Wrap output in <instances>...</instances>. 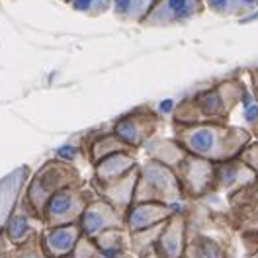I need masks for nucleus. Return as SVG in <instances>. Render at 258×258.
Returning a JSON list of instances; mask_svg holds the SVG:
<instances>
[{
    "instance_id": "obj_1",
    "label": "nucleus",
    "mask_w": 258,
    "mask_h": 258,
    "mask_svg": "<svg viewBox=\"0 0 258 258\" xmlns=\"http://www.w3.org/2000/svg\"><path fill=\"white\" fill-rule=\"evenodd\" d=\"M172 137L184 147L186 153L202 157L211 162H225L237 159L241 151L254 137L246 127L231 123H194V125H174Z\"/></svg>"
},
{
    "instance_id": "obj_2",
    "label": "nucleus",
    "mask_w": 258,
    "mask_h": 258,
    "mask_svg": "<svg viewBox=\"0 0 258 258\" xmlns=\"http://www.w3.org/2000/svg\"><path fill=\"white\" fill-rule=\"evenodd\" d=\"M246 96V86L239 75L221 79L206 90H198L192 96L184 98L172 108L174 125H194V123H229L233 110Z\"/></svg>"
},
{
    "instance_id": "obj_3",
    "label": "nucleus",
    "mask_w": 258,
    "mask_h": 258,
    "mask_svg": "<svg viewBox=\"0 0 258 258\" xmlns=\"http://www.w3.org/2000/svg\"><path fill=\"white\" fill-rule=\"evenodd\" d=\"M82 184H84V180H82L81 170L77 168V164L55 157V159L45 161L35 172H32L24 194H26L30 206L35 210V213L43 219L45 206L55 194L64 188L82 186Z\"/></svg>"
},
{
    "instance_id": "obj_4",
    "label": "nucleus",
    "mask_w": 258,
    "mask_h": 258,
    "mask_svg": "<svg viewBox=\"0 0 258 258\" xmlns=\"http://www.w3.org/2000/svg\"><path fill=\"white\" fill-rule=\"evenodd\" d=\"M143 202H157L168 206H178L184 202V194L174 168L153 159H147L143 164H139L133 204H143Z\"/></svg>"
},
{
    "instance_id": "obj_5",
    "label": "nucleus",
    "mask_w": 258,
    "mask_h": 258,
    "mask_svg": "<svg viewBox=\"0 0 258 258\" xmlns=\"http://www.w3.org/2000/svg\"><path fill=\"white\" fill-rule=\"evenodd\" d=\"M96 198L98 196L92 190V186H86V184L64 188V190L55 194L45 206L43 225H45V229H49V227H63L79 223L86 206Z\"/></svg>"
},
{
    "instance_id": "obj_6",
    "label": "nucleus",
    "mask_w": 258,
    "mask_h": 258,
    "mask_svg": "<svg viewBox=\"0 0 258 258\" xmlns=\"http://www.w3.org/2000/svg\"><path fill=\"white\" fill-rule=\"evenodd\" d=\"M161 113L149 106H139L131 112L123 113L113 121L112 131L133 151H139L155 139L157 131L161 127Z\"/></svg>"
},
{
    "instance_id": "obj_7",
    "label": "nucleus",
    "mask_w": 258,
    "mask_h": 258,
    "mask_svg": "<svg viewBox=\"0 0 258 258\" xmlns=\"http://www.w3.org/2000/svg\"><path fill=\"white\" fill-rule=\"evenodd\" d=\"M186 202H200L213 194L215 188V162L196 155H186L174 168Z\"/></svg>"
},
{
    "instance_id": "obj_8",
    "label": "nucleus",
    "mask_w": 258,
    "mask_h": 258,
    "mask_svg": "<svg viewBox=\"0 0 258 258\" xmlns=\"http://www.w3.org/2000/svg\"><path fill=\"white\" fill-rule=\"evenodd\" d=\"M206 10L204 0H157L139 26L143 28H172L190 22Z\"/></svg>"
},
{
    "instance_id": "obj_9",
    "label": "nucleus",
    "mask_w": 258,
    "mask_h": 258,
    "mask_svg": "<svg viewBox=\"0 0 258 258\" xmlns=\"http://www.w3.org/2000/svg\"><path fill=\"white\" fill-rule=\"evenodd\" d=\"M79 223H81L82 235L94 239L108 229H125V215L115 210L106 200L96 198L86 206Z\"/></svg>"
},
{
    "instance_id": "obj_10",
    "label": "nucleus",
    "mask_w": 258,
    "mask_h": 258,
    "mask_svg": "<svg viewBox=\"0 0 258 258\" xmlns=\"http://www.w3.org/2000/svg\"><path fill=\"white\" fill-rule=\"evenodd\" d=\"M43 229H45L43 219L35 213V210L30 206V202H28V198L24 194L20 204L16 206V210H14V213L10 215L8 223L4 227L8 241L12 242V246H16V244H22L28 239L39 235Z\"/></svg>"
},
{
    "instance_id": "obj_11",
    "label": "nucleus",
    "mask_w": 258,
    "mask_h": 258,
    "mask_svg": "<svg viewBox=\"0 0 258 258\" xmlns=\"http://www.w3.org/2000/svg\"><path fill=\"white\" fill-rule=\"evenodd\" d=\"M32 176V168L28 164H22L0 178V229H4L10 215L14 213L20 204L22 196L26 192V186Z\"/></svg>"
},
{
    "instance_id": "obj_12",
    "label": "nucleus",
    "mask_w": 258,
    "mask_h": 258,
    "mask_svg": "<svg viewBox=\"0 0 258 258\" xmlns=\"http://www.w3.org/2000/svg\"><path fill=\"white\" fill-rule=\"evenodd\" d=\"M137 176H139V166H135L125 176L115 178L112 182H98V180L90 178V186L96 192L98 198L106 200L108 204H112L115 210L121 211L125 215V211L133 204V194H135Z\"/></svg>"
},
{
    "instance_id": "obj_13",
    "label": "nucleus",
    "mask_w": 258,
    "mask_h": 258,
    "mask_svg": "<svg viewBox=\"0 0 258 258\" xmlns=\"http://www.w3.org/2000/svg\"><path fill=\"white\" fill-rule=\"evenodd\" d=\"M186 242H188V213L180 210L164 223L155 250L164 258H182Z\"/></svg>"
},
{
    "instance_id": "obj_14",
    "label": "nucleus",
    "mask_w": 258,
    "mask_h": 258,
    "mask_svg": "<svg viewBox=\"0 0 258 258\" xmlns=\"http://www.w3.org/2000/svg\"><path fill=\"white\" fill-rule=\"evenodd\" d=\"M178 210V206L168 204H157V202H143V204H131V208L125 211V229L129 233L141 231L149 227L161 225L168 221Z\"/></svg>"
},
{
    "instance_id": "obj_15",
    "label": "nucleus",
    "mask_w": 258,
    "mask_h": 258,
    "mask_svg": "<svg viewBox=\"0 0 258 258\" xmlns=\"http://www.w3.org/2000/svg\"><path fill=\"white\" fill-rule=\"evenodd\" d=\"M256 174L248 168V164L237 157L225 162H217L215 164V188L213 194H235L244 186H248L250 182L256 180Z\"/></svg>"
},
{
    "instance_id": "obj_16",
    "label": "nucleus",
    "mask_w": 258,
    "mask_h": 258,
    "mask_svg": "<svg viewBox=\"0 0 258 258\" xmlns=\"http://www.w3.org/2000/svg\"><path fill=\"white\" fill-rule=\"evenodd\" d=\"M229 211L225 213V221L231 229H237L244 219L258 213V178L235 194L227 196Z\"/></svg>"
},
{
    "instance_id": "obj_17",
    "label": "nucleus",
    "mask_w": 258,
    "mask_h": 258,
    "mask_svg": "<svg viewBox=\"0 0 258 258\" xmlns=\"http://www.w3.org/2000/svg\"><path fill=\"white\" fill-rule=\"evenodd\" d=\"M182 258H233V248L225 241L204 231H190Z\"/></svg>"
},
{
    "instance_id": "obj_18",
    "label": "nucleus",
    "mask_w": 258,
    "mask_h": 258,
    "mask_svg": "<svg viewBox=\"0 0 258 258\" xmlns=\"http://www.w3.org/2000/svg\"><path fill=\"white\" fill-rule=\"evenodd\" d=\"M82 229L81 223H73V225H63V227H49L43 229L41 233V241L51 258H61L69 256L75 248L77 241L81 239Z\"/></svg>"
},
{
    "instance_id": "obj_19",
    "label": "nucleus",
    "mask_w": 258,
    "mask_h": 258,
    "mask_svg": "<svg viewBox=\"0 0 258 258\" xmlns=\"http://www.w3.org/2000/svg\"><path fill=\"white\" fill-rule=\"evenodd\" d=\"M82 153L86 155L88 162L94 166L96 162H100L106 157H110V155H115V153H137V151H133L129 145H125L110 129L106 133H100V135H94V137L86 139L84 145H82Z\"/></svg>"
},
{
    "instance_id": "obj_20",
    "label": "nucleus",
    "mask_w": 258,
    "mask_h": 258,
    "mask_svg": "<svg viewBox=\"0 0 258 258\" xmlns=\"http://www.w3.org/2000/svg\"><path fill=\"white\" fill-rule=\"evenodd\" d=\"M135 166H139L137 153H115L100 162L94 164L92 168V180L98 182H112L115 178L125 176Z\"/></svg>"
},
{
    "instance_id": "obj_21",
    "label": "nucleus",
    "mask_w": 258,
    "mask_h": 258,
    "mask_svg": "<svg viewBox=\"0 0 258 258\" xmlns=\"http://www.w3.org/2000/svg\"><path fill=\"white\" fill-rule=\"evenodd\" d=\"M147 155H149V159H153V161L161 162V164H166V166H170V168H176L180 161L188 155L186 151H184V147L178 143L174 137H170V139H153V141H149L147 143Z\"/></svg>"
},
{
    "instance_id": "obj_22",
    "label": "nucleus",
    "mask_w": 258,
    "mask_h": 258,
    "mask_svg": "<svg viewBox=\"0 0 258 258\" xmlns=\"http://www.w3.org/2000/svg\"><path fill=\"white\" fill-rule=\"evenodd\" d=\"M204 6L219 18H242L258 10V0H204Z\"/></svg>"
},
{
    "instance_id": "obj_23",
    "label": "nucleus",
    "mask_w": 258,
    "mask_h": 258,
    "mask_svg": "<svg viewBox=\"0 0 258 258\" xmlns=\"http://www.w3.org/2000/svg\"><path fill=\"white\" fill-rule=\"evenodd\" d=\"M157 0H113L112 14L123 24H141Z\"/></svg>"
},
{
    "instance_id": "obj_24",
    "label": "nucleus",
    "mask_w": 258,
    "mask_h": 258,
    "mask_svg": "<svg viewBox=\"0 0 258 258\" xmlns=\"http://www.w3.org/2000/svg\"><path fill=\"white\" fill-rule=\"evenodd\" d=\"M94 242L106 256H117L119 252L129 250V231L127 229H108L94 237Z\"/></svg>"
},
{
    "instance_id": "obj_25",
    "label": "nucleus",
    "mask_w": 258,
    "mask_h": 258,
    "mask_svg": "<svg viewBox=\"0 0 258 258\" xmlns=\"http://www.w3.org/2000/svg\"><path fill=\"white\" fill-rule=\"evenodd\" d=\"M164 223H166V221H164ZM164 223L129 233V250H131L137 258L147 254V252H151V250H155V248H157V241H159V237H161V231H162V227H164Z\"/></svg>"
},
{
    "instance_id": "obj_26",
    "label": "nucleus",
    "mask_w": 258,
    "mask_h": 258,
    "mask_svg": "<svg viewBox=\"0 0 258 258\" xmlns=\"http://www.w3.org/2000/svg\"><path fill=\"white\" fill-rule=\"evenodd\" d=\"M41 233L32 237V239H28L26 242H22V244L12 246L2 258H51L47 254V250H45V246H43Z\"/></svg>"
},
{
    "instance_id": "obj_27",
    "label": "nucleus",
    "mask_w": 258,
    "mask_h": 258,
    "mask_svg": "<svg viewBox=\"0 0 258 258\" xmlns=\"http://www.w3.org/2000/svg\"><path fill=\"white\" fill-rule=\"evenodd\" d=\"M75 12L88 18H98L106 12H112L113 0H69L67 2Z\"/></svg>"
},
{
    "instance_id": "obj_28",
    "label": "nucleus",
    "mask_w": 258,
    "mask_h": 258,
    "mask_svg": "<svg viewBox=\"0 0 258 258\" xmlns=\"http://www.w3.org/2000/svg\"><path fill=\"white\" fill-rule=\"evenodd\" d=\"M100 256V248L96 246V242L92 237H86V235H81V239L77 241L73 252H71V258H96Z\"/></svg>"
},
{
    "instance_id": "obj_29",
    "label": "nucleus",
    "mask_w": 258,
    "mask_h": 258,
    "mask_svg": "<svg viewBox=\"0 0 258 258\" xmlns=\"http://www.w3.org/2000/svg\"><path fill=\"white\" fill-rule=\"evenodd\" d=\"M239 159H241L244 164H248V168L258 176V141L256 139H252L248 145L242 149Z\"/></svg>"
},
{
    "instance_id": "obj_30",
    "label": "nucleus",
    "mask_w": 258,
    "mask_h": 258,
    "mask_svg": "<svg viewBox=\"0 0 258 258\" xmlns=\"http://www.w3.org/2000/svg\"><path fill=\"white\" fill-rule=\"evenodd\" d=\"M235 231H237L239 235H241V233H258V213L252 215V217H248V219H244Z\"/></svg>"
},
{
    "instance_id": "obj_31",
    "label": "nucleus",
    "mask_w": 258,
    "mask_h": 258,
    "mask_svg": "<svg viewBox=\"0 0 258 258\" xmlns=\"http://www.w3.org/2000/svg\"><path fill=\"white\" fill-rule=\"evenodd\" d=\"M12 248V242L8 241V237H6V231L4 229H0V258L4 256L8 250Z\"/></svg>"
},
{
    "instance_id": "obj_32",
    "label": "nucleus",
    "mask_w": 258,
    "mask_h": 258,
    "mask_svg": "<svg viewBox=\"0 0 258 258\" xmlns=\"http://www.w3.org/2000/svg\"><path fill=\"white\" fill-rule=\"evenodd\" d=\"M248 75H250V82H252V96L258 102V69H250Z\"/></svg>"
},
{
    "instance_id": "obj_33",
    "label": "nucleus",
    "mask_w": 258,
    "mask_h": 258,
    "mask_svg": "<svg viewBox=\"0 0 258 258\" xmlns=\"http://www.w3.org/2000/svg\"><path fill=\"white\" fill-rule=\"evenodd\" d=\"M139 258H164V256H161L157 250H151V252H147V254H143V256H139Z\"/></svg>"
},
{
    "instance_id": "obj_34",
    "label": "nucleus",
    "mask_w": 258,
    "mask_h": 258,
    "mask_svg": "<svg viewBox=\"0 0 258 258\" xmlns=\"http://www.w3.org/2000/svg\"><path fill=\"white\" fill-rule=\"evenodd\" d=\"M113 258H137L131 250H125V252H119L117 256H113Z\"/></svg>"
},
{
    "instance_id": "obj_35",
    "label": "nucleus",
    "mask_w": 258,
    "mask_h": 258,
    "mask_svg": "<svg viewBox=\"0 0 258 258\" xmlns=\"http://www.w3.org/2000/svg\"><path fill=\"white\" fill-rule=\"evenodd\" d=\"M61 258H71V254H69V256H61Z\"/></svg>"
},
{
    "instance_id": "obj_36",
    "label": "nucleus",
    "mask_w": 258,
    "mask_h": 258,
    "mask_svg": "<svg viewBox=\"0 0 258 258\" xmlns=\"http://www.w3.org/2000/svg\"><path fill=\"white\" fill-rule=\"evenodd\" d=\"M61 2H69V0H61Z\"/></svg>"
},
{
    "instance_id": "obj_37",
    "label": "nucleus",
    "mask_w": 258,
    "mask_h": 258,
    "mask_svg": "<svg viewBox=\"0 0 258 258\" xmlns=\"http://www.w3.org/2000/svg\"><path fill=\"white\" fill-rule=\"evenodd\" d=\"M252 258H258V254H256V256H252Z\"/></svg>"
}]
</instances>
